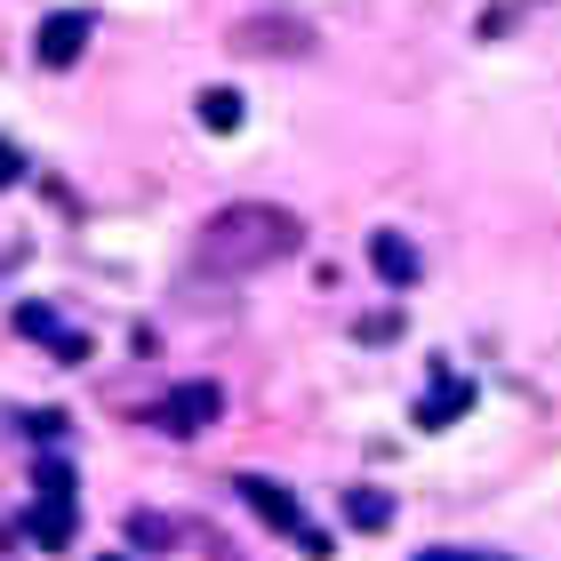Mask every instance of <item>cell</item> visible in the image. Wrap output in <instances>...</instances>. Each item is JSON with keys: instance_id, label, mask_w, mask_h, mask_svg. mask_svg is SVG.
Listing matches in <instances>:
<instances>
[{"instance_id": "1", "label": "cell", "mask_w": 561, "mask_h": 561, "mask_svg": "<svg viewBox=\"0 0 561 561\" xmlns=\"http://www.w3.org/2000/svg\"><path fill=\"white\" fill-rule=\"evenodd\" d=\"M305 249V217L280 201H233L201 225V273H265Z\"/></svg>"}, {"instance_id": "2", "label": "cell", "mask_w": 561, "mask_h": 561, "mask_svg": "<svg viewBox=\"0 0 561 561\" xmlns=\"http://www.w3.org/2000/svg\"><path fill=\"white\" fill-rule=\"evenodd\" d=\"M233 490H241V505H249V514H257L265 529H280V538H289L297 553H313V561H329V546H337V538H329V529H321L313 514H305V505H297L289 490H280L273 473H241Z\"/></svg>"}, {"instance_id": "3", "label": "cell", "mask_w": 561, "mask_h": 561, "mask_svg": "<svg viewBox=\"0 0 561 561\" xmlns=\"http://www.w3.org/2000/svg\"><path fill=\"white\" fill-rule=\"evenodd\" d=\"M72 538H81V514H72V473L57 466V457H41V505H33V546L65 553Z\"/></svg>"}, {"instance_id": "4", "label": "cell", "mask_w": 561, "mask_h": 561, "mask_svg": "<svg viewBox=\"0 0 561 561\" xmlns=\"http://www.w3.org/2000/svg\"><path fill=\"white\" fill-rule=\"evenodd\" d=\"M233 48H241V57H313V24H297V16H249V24H233Z\"/></svg>"}, {"instance_id": "5", "label": "cell", "mask_w": 561, "mask_h": 561, "mask_svg": "<svg viewBox=\"0 0 561 561\" xmlns=\"http://www.w3.org/2000/svg\"><path fill=\"white\" fill-rule=\"evenodd\" d=\"M89 33H96V16H89V9H57V16H41V33H33V57H41L48 72H65V65H81Z\"/></svg>"}, {"instance_id": "6", "label": "cell", "mask_w": 561, "mask_h": 561, "mask_svg": "<svg viewBox=\"0 0 561 561\" xmlns=\"http://www.w3.org/2000/svg\"><path fill=\"white\" fill-rule=\"evenodd\" d=\"M16 329H24V337H33V345H48V353H57V362H89V337H81V329H72V321H57V313H48V305H16Z\"/></svg>"}, {"instance_id": "7", "label": "cell", "mask_w": 561, "mask_h": 561, "mask_svg": "<svg viewBox=\"0 0 561 561\" xmlns=\"http://www.w3.org/2000/svg\"><path fill=\"white\" fill-rule=\"evenodd\" d=\"M217 410H225V393H217V386H185V393H169L161 410H152V425H161V433H201Z\"/></svg>"}, {"instance_id": "8", "label": "cell", "mask_w": 561, "mask_h": 561, "mask_svg": "<svg viewBox=\"0 0 561 561\" xmlns=\"http://www.w3.org/2000/svg\"><path fill=\"white\" fill-rule=\"evenodd\" d=\"M473 410V377H442L425 401H417V433H442V425H457Z\"/></svg>"}, {"instance_id": "9", "label": "cell", "mask_w": 561, "mask_h": 561, "mask_svg": "<svg viewBox=\"0 0 561 561\" xmlns=\"http://www.w3.org/2000/svg\"><path fill=\"white\" fill-rule=\"evenodd\" d=\"M369 265L393 280V289H410V280L425 273V257H417V241L410 233H369Z\"/></svg>"}, {"instance_id": "10", "label": "cell", "mask_w": 561, "mask_h": 561, "mask_svg": "<svg viewBox=\"0 0 561 561\" xmlns=\"http://www.w3.org/2000/svg\"><path fill=\"white\" fill-rule=\"evenodd\" d=\"M345 529H377V538H386L393 529V497L386 490H353L345 497Z\"/></svg>"}, {"instance_id": "11", "label": "cell", "mask_w": 561, "mask_h": 561, "mask_svg": "<svg viewBox=\"0 0 561 561\" xmlns=\"http://www.w3.org/2000/svg\"><path fill=\"white\" fill-rule=\"evenodd\" d=\"M193 113H201V129H209V137H233V129H241V96H233V89H201Z\"/></svg>"}, {"instance_id": "12", "label": "cell", "mask_w": 561, "mask_h": 561, "mask_svg": "<svg viewBox=\"0 0 561 561\" xmlns=\"http://www.w3.org/2000/svg\"><path fill=\"white\" fill-rule=\"evenodd\" d=\"M129 538H137V546H176V522H161V514H129Z\"/></svg>"}, {"instance_id": "13", "label": "cell", "mask_w": 561, "mask_h": 561, "mask_svg": "<svg viewBox=\"0 0 561 561\" xmlns=\"http://www.w3.org/2000/svg\"><path fill=\"white\" fill-rule=\"evenodd\" d=\"M353 337H362V345H393V337H401V313H369Z\"/></svg>"}, {"instance_id": "14", "label": "cell", "mask_w": 561, "mask_h": 561, "mask_svg": "<svg viewBox=\"0 0 561 561\" xmlns=\"http://www.w3.org/2000/svg\"><path fill=\"white\" fill-rule=\"evenodd\" d=\"M16 176H24V152H16V145H0V193H9Z\"/></svg>"}, {"instance_id": "15", "label": "cell", "mask_w": 561, "mask_h": 561, "mask_svg": "<svg viewBox=\"0 0 561 561\" xmlns=\"http://www.w3.org/2000/svg\"><path fill=\"white\" fill-rule=\"evenodd\" d=\"M417 561H481V553H457V546H425Z\"/></svg>"}, {"instance_id": "16", "label": "cell", "mask_w": 561, "mask_h": 561, "mask_svg": "<svg viewBox=\"0 0 561 561\" xmlns=\"http://www.w3.org/2000/svg\"><path fill=\"white\" fill-rule=\"evenodd\" d=\"M113 561H129V553H113Z\"/></svg>"}]
</instances>
